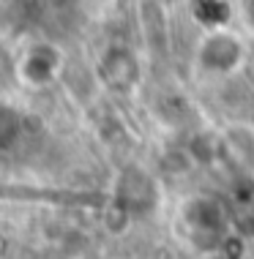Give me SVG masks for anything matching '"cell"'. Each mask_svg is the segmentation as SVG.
I'll return each instance as SVG.
<instances>
[{"label":"cell","mask_w":254,"mask_h":259,"mask_svg":"<svg viewBox=\"0 0 254 259\" xmlns=\"http://www.w3.org/2000/svg\"><path fill=\"white\" fill-rule=\"evenodd\" d=\"M238 55H241V47H238V41L232 36H227V33H213V36H208V41L202 44V63H205L208 68L224 71V68H230L232 63L238 60Z\"/></svg>","instance_id":"obj_1"},{"label":"cell","mask_w":254,"mask_h":259,"mask_svg":"<svg viewBox=\"0 0 254 259\" xmlns=\"http://www.w3.org/2000/svg\"><path fill=\"white\" fill-rule=\"evenodd\" d=\"M246 11H249V19L254 22V0H249V6H246Z\"/></svg>","instance_id":"obj_2"}]
</instances>
